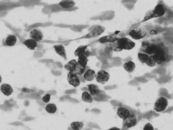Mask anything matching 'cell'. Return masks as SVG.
<instances>
[{
    "instance_id": "15",
    "label": "cell",
    "mask_w": 173,
    "mask_h": 130,
    "mask_svg": "<svg viewBox=\"0 0 173 130\" xmlns=\"http://www.w3.org/2000/svg\"><path fill=\"white\" fill-rule=\"evenodd\" d=\"M1 90L5 95L7 96L11 95L13 91L11 86L7 84H2L1 87Z\"/></svg>"
},
{
    "instance_id": "16",
    "label": "cell",
    "mask_w": 173,
    "mask_h": 130,
    "mask_svg": "<svg viewBox=\"0 0 173 130\" xmlns=\"http://www.w3.org/2000/svg\"><path fill=\"white\" fill-rule=\"evenodd\" d=\"M89 94L92 96H97L100 93L99 88L96 85L91 84L87 85Z\"/></svg>"
},
{
    "instance_id": "18",
    "label": "cell",
    "mask_w": 173,
    "mask_h": 130,
    "mask_svg": "<svg viewBox=\"0 0 173 130\" xmlns=\"http://www.w3.org/2000/svg\"><path fill=\"white\" fill-rule=\"evenodd\" d=\"M88 57L85 54L80 55L78 57L77 63L86 68L88 61Z\"/></svg>"
},
{
    "instance_id": "34",
    "label": "cell",
    "mask_w": 173,
    "mask_h": 130,
    "mask_svg": "<svg viewBox=\"0 0 173 130\" xmlns=\"http://www.w3.org/2000/svg\"><path fill=\"white\" fill-rule=\"evenodd\" d=\"M107 130H120V129L117 128V127H113V128H110Z\"/></svg>"
},
{
    "instance_id": "1",
    "label": "cell",
    "mask_w": 173,
    "mask_h": 130,
    "mask_svg": "<svg viewBox=\"0 0 173 130\" xmlns=\"http://www.w3.org/2000/svg\"><path fill=\"white\" fill-rule=\"evenodd\" d=\"M165 9L163 5L161 4H158L153 11L149 12L146 15L142 22L146 21L154 18L163 16L165 14Z\"/></svg>"
},
{
    "instance_id": "27",
    "label": "cell",
    "mask_w": 173,
    "mask_h": 130,
    "mask_svg": "<svg viewBox=\"0 0 173 130\" xmlns=\"http://www.w3.org/2000/svg\"><path fill=\"white\" fill-rule=\"evenodd\" d=\"M46 110L48 113L50 114H53L56 112L57 107L56 105L53 103H49L46 106Z\"/></svg>"
},
{
    "instance_id": "6",
    "label": "cell",
    "mask_w": 173,
    "mask_h": 130,
    "mask_svg": "<svg viewBox=\"0 0 173 130\" xmlns=\"http://www.w3.org/2000/svg\"><path fill=\"white\" fill-rule=\"evenodd\" d=\"M168 105V100L163 97H161L155 103L154 109L157 112H161L166 108Z\"/></svg>"
},
{
    "instance_id": "21",
    "label": "cell",
    "mask_w": 173,
    "mask_h": 130,
    "mask_svg": "<svg viewBox=\"0 0 173 130\" xmlns=\"http://www.w3.org/2000/svg\"><path fill=\"white\" fill-rule=\"evenodd\" d=\"M123 67L127 72L129 73L132 72L135 70L136 65L132 61H129L125 63L123 65Z\"/></svg>"
},
{
    "instance_id": "5",
    "label": "cell",
    "mask_w": 173,
    "mask_h": 130,
    "mask_svg": "<svg viewBox=\"0 0 173 130\" xmlns=\"http://www.w3.org/2000/svg\"><path fill=\"white\" fill-rule=\"evenodd\" d=\"M105 28L102 26H98L82 37L83 38H91L97 37L105 31Z\"/></svg>"
},
{
    "instance_id": "29",
    "label": "cell",
    "mask_w": 173,
    "mask_h": 130,
    "mask_svg": "<svg viewBox=\"0 0 173 130\" xmlns=\"http://www.w3.org/2000/svg\"><path fill=\"white\" fill-rule=\"evenodd\" d=\"M117 41L110 43L109 44V47L110 49L113 51L116 52H120L123 50L119 48L117 43Z\"/></svg>"
},
{
    "instance_id": "17",
    "label": "cell",
    "mask_w": 173,
    "mask_h": 130,
    "mask_svg": "<svg viewBox=\"0 0 173 130\" xmlns=\"http://www.w3.org/2000/svg\"><path fill=\"white\" fill-rule=\"evenodd\" d=\"M160 47L154 44L151 45H148L145 50V52L146 54L149 55H153L156 52Z\"/></svg>"
},
{
    "instance_id": "23",
    "label": "cell",
    "mask_w": 173,
    "mask_h": 130,
    "mask_svg": "<svg viewBox=\"0 0 173 130\" xmlns=\"http://www.w3.org/2000/svg\"><path fill=\"white\" fill-rule=\"evenodd\" d=\"M88 47L87 45H81L79 46L74 52L76 57H78L80 55L85 54Z\"/></svg>"
},
{
    "instance_id": "13",
    "label": "cell",
    "mask_w": 173,
    "mask_h": 130,
    "mask_svg": "<svg viewBox=\"0 0 173 130\" xmlns=\"http://www.w3.org/2000/svg\"><path fill=\"white\" fill-rule=\"evenodd\" d=\"M96 73L95 71L91 69L86 70L83 75V78L85 80L91 81L94 80L96 76Z\"/></svg>"
},
{
    "instance_id": "11",
    "label": "cell",
    "mask_w": 173,
    "mask_h": 130,
    "mask_svg": "<svg viewBox=\"0 0 173 130\" xmlns=\"http://www.w3.org/2000/svg\"><path fill=\"white\" fill-rule=\"evenodd\" d=\"M29 36L31 39L34 40L37 42L42 40L43 37L42 32L37 29L32 30L30 33Z\"/></svg>"
},
{
    "instance_id": "12",
    "label": "cell",
    "mask_w": 173,
    "mask_h": 130,
    "mask_svg": "<svg viewBox=\"0 0 173 130\" xmlns=\"http://www.w3.org/2000/svg\"><path fill=\"white\" fill-rule=\"evenodd\" d=\"M56 52L65 60L67 59L66 51L64 47L62 45H56L53 47Z\"/></svg>"
},
{
    "instance_id": "20",
    "label": "cell",
    "mask_w": 173,
    "mask_h": 130,
    "mask_svg": "<svg viewBox=\"0 0 173 130\" xmlns=\"http://www.w3.org/2000/svg\"><path fill=\"white\" fill-rule=\"evenodd\" d=\"M23 44L28 48L31 50H34L38 45L37 42L31 39L25 40Z\"/></svg>"
},
{
    "instance_id": "2",
    "label": "cell",
    "mask_w": 173,
    "mask_h": 130,
    "mask_svg": "<svg viewBox=\"0 0 173 130\" xmlns=\"http://www.w3.org/2000/svg\"><path fill=\"white\" fill-rule=\"evenodd\" d=\"M117 43L119 48L122 50H131L135 46V43L127 37L119 38Z\"/></svg>"
},
{
    "instance_id": "9",
    "label": "cell",
    "mask_w": 173,
    "mask_h": 130,
    "mask_svg": "<svg viewBox=\"0 0 173 130\" xmlns=\"http://www.w3.org/2000/svg\"><path fill=\"white\" fill-rule=\"evenodd\" d=\"M137 123V119L135 115L130 114L123 119V126L125 128H129L135 126Z\"/></svg>"
},
{
    "instance_id": "22",
    "label": "cell",
    "mask_w": 173,
    "mask_h": 130,
    "mask_svg": "<svg viewBox=\"0 0 173 130\" xmlns=\"http://www.w3.org/2000/svg\"><path fill=\"white\" fill-rule=\"evenodd\" d=\"M75 5V3L73 1L65 0L62 1L59 3L60 6L64 8H69L73 7Z\"/></svg>"
},
{
    "instance_id": "30",
    "label": "cell",
    "mask_w": 173,
    "mask_h": 130,
    "mask_svg": "<svg viewBox=\"0 0 173 130\" xmlns=\"http://www.w3.org/2000/svg\"><path fill=\"white\" fill-rule=\"evenodd\" d=\"M149 55L144 53H139L138 57L139 60L143 63H145L149 57Z\"/></svg>"
},
{
    "instance_id": "24",
    "label": "cell",
    "mask_w": 173,
    "mask_h": 130,
    "mask_svg": "<svg viewBox=\"0 0 173 130\" xmlns=\"http://www.w3.org/2000/svg\"><path fill=\"white\" fill-rule=\"evenodd\" d=\"M86 69V68L77 63L74 67L73 72L77 75L81 76L85 72Z\"/></svg>"
},
{
    "instance_id": "32",
    "label": "cell",
    "mask_w": 173,
    "mask_h": 130,
    "mask_svg": "<svg viewBox=\"0 0 173 130\" xmlns=\"http://www.w3.org/2000/svg\"><path fill=\"white\" fill-rule=\"evenodd\" d=\"M50 98V94H47L45 96L43 97L42 100L44 102L47 103L49 102Z\"/></svg>"
},
{
    "instance_id": "4",
    "label": "cell",
    "mask_w": 173,
    "mask_h": 130,
    "mask_svg": "<svg viewBox=\"0 0 173 130\" xmlns=\"http://www.w3.org/2000/svg\"><path fill=\"white\" fill-rule=\"evenodd\" d=\"M129 35L134 39L139 40L144 38L147 35V32L144 29L141 28H136L129 32Z\"/></svg>"
},
{
    "instance_id": "33",
    "label": "cell",
    "mask_w": 173,
    "mask_h": 130,
    "mask_svg": "<svg viewBox=\"0 0 173 130\" xmlns=\"http://www.w3.org/2000/svg\"><path fill=\"white\" fill-rule=\"evenodd\" d=\"M143 130H154V128L151 124L148 123L145 125Z\"/></svg>"
},
{
    "instance_id": "25",
    "label": "cell",
    "mask_w": 173,
    "mask_h": 130,
    "mask_svg": "<svg viewBox=\"0 0 173 130\" xmlns=\"http://www.w3.org/2000/svg\"><path fill=\"white\" fill-rule=\"evenodd\" d=\"M17 38L14 35H10L8 36L5 41L6 45L9 46H12L15 45L16 43Z\"/></svg>"
},
{
    "instance_id": "10",
    "label": "cell",
    "mask_w": 173,
    "mask_h": 130,
    "mask_svg": "<svg viewBox=\"0 0 173 130\" xmlns=\"http://www.w3.org/2000/svg\"><path fill=\"white\" fill-rule=\"evenodd\" d=\"M119 38L116 34L106 35L101 37L98 40V42L101 43H111L118 41Z\"/></svg>"
},
{
    "instance_id": "31",
    "label": "cell",
    "mask_w": 173,
    "mask_h": 130,
    "mask_svg": "<svg viewBox=\"0 0 173 130\" xmlns=\"http://www.w3.org/2000/svg\"><path fill=\"white\" fill-rule=\"evenodd\" d=\"M145 63L149 67H153L155 66L156 63L153 55L149 56L146 62Z\"/></svg>"
},
{
    "instance_id": "26",
    "label": "cell",
    "mask_w": 173,
    "mask_h": 130,
    "mask_svg": "<svg viewBox=\"0 0 173 130\" xmlns=\"http://www.w3.org/2000/svg\"><path fill=\"white\" fill-rule=\"evenodd\" d=\"M82 98L83 101L88 103H92L93 99L90 94L86 91H84L82 94Z\"/></svg>"
},
{
    "instance_id": "35",
    "label": "cell",
    "mask_w": 173,
    "mask_h": 130,
    "mask_svg": "<svg viewBox=\"0 0 173 130\" xmlns=\"http://www.w3.org/2000/svg\"><path fill=\"white\" fill-rule=\"evenodd\" d=\"M2 77H1V75H0V83H1L2 82Z\"/></svg>"
},
{
    "instance_id": "3",
    "label": "cell",
    "mask_w": 173,
    "mask_h": 130,
    "mask_svg": "<svg viewBox=\"0 0 173 130\" xmlns=\"http://www.w3.org/2000/svg\"><path fill=\"white\" fill-rule=\"evenodd\" d=\"M156 63L158 64H162L168 58V52L165 49L159 48L153 55Z\"/></svg>"
},
{
    "instance_id": "14",
    "label": "cell",
    "mask_w": 173,
    "mask_h": 130,
    "mask_svg": "<svg viewBox=\"0 0 173 130\" xmlns=\"http://www.w3.org/2000/svg\"><path fill=\"white\" fill-rule=\"evenodd\" d=\"M117 113L118 117L123 120L130 115V111L127 109L121 107L118 108Z\"/></svg>"
},
{
    "instance_id": "19",
    "label": "cell",
    "mask_w": 173,
    "mask_h": 130,
    "mask_svg": "<svg viewBox=\"0 0 173 130\" xmlns=\"http://www.w3.org/2000/svg\"><path fill=\"white\" fill-rule=\"evenodd\" d=\"M77 63V61L74 59L71 60L64 65V68L69 72H73Z\"/></svg>"
},
{
    "instance_id": "7",
    "label": "cell",
    "mask_w": 173,
    "mask_h": 130,
    "mask_svg": "<svg viewBox=\"0 0 173 130\" xmlns=\"http://www.w3.org/2000/svg\"><path fill=\"white\" fill-rule=\"evenodd\" d=\"M67 78L69 83L74 87H78L80 84L79 77L74 72H69Z\"/></svg>"
},
{
    "instance_id": "8",
    "label": "cell",
    "mask_w": 173,
    "mask_h": 130,
    "mask_svg": "<svg viewBox=\"0 0 173 130\" xmlns=\"http://www.w3.org/2000/svg\"><path fill=\"white\" fill-rule=\"evenodd\" d=\"M109 73L103 70H100L95 76L96 81L99 83L104 84L108 81L110 78Z\"/></svg>"
},
{
    "instance_id": "28",
    "label": "cell",
    "mask_w": 173,
    "mask_h": 130,
    "mask_svg": "<svg viewBox=\"0 0 173 130\" xmlns=\"http://www.w3.org/2000/svg\"><path fill=\"white\" fill-rule=\"evenodd\" d=\"M84 126V124L82 122H76L71 123V128L73 130H80L82 129Z\"/></svg>"
}]
</instances>
